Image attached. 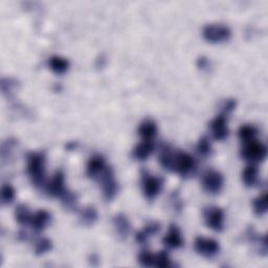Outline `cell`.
<instances>
[{
  "instance_id": "cell-6",
  "label": "cell",
  "mask_w": 268,
  "mask_h": 268,
  "mask_svg": "<svg viewBox=\"0 0 268 268\" xmlns=\"http://www.w3.org/2000/svg\"><path fill=\"white\" fill-rule=\"evenodd\" d=\"M204 38L212 43H220L229 40L231 36L230 28L222 23H209L203 29Z\"/></svg>"
},
{
  "instance_id": "cell-3",
  "label": "cell",
  "mask_w": 268,
  "mask_h": 268,
  "mask_svg": "<svg viewBox=\"0 0 268 268\" xmlns=\"http://www.w3.org/2000/svg\"><path fill=\"white\" fill-rule=\"evenodd\" d=\"M240 155L243 159L249 161L250 163H257L263 161L267 156L266 146L255 140L244 142V146L241 149Z\"/></svg>"
},
{
  "instance_id": "cell-5",
  "label": "cell",
  "mask_w": 268,
  "mask_h": 268,
  "mask_svg": "<svg viewBox=\"0 0 268 268\" xmlns=\"http://www.w3.org/2000/svg\"><path fill=\"white\" fill-rule=\"evenodd\" d=\"M201 186L209 194H219L224 186V177L219 171L208 169L201 176Z\"/></svg>"
},
{
  "instance_id": "cell-7",
  "label": "cell",
  "mask_w": 268,
  "mask_h": 268,
  "mask_svg": "<svg viewBox=\"0 0 268 268\" xmlns=\"http://www.w3.org/2000/svg\"><path fill=\"white\" fill-rule=\"evenodd\" d=\"M204 219L208 227L215 231H222L224 229L225 213L220 207H208L204 210Z\"/></svg>"
},
{
  "instance_id": "cell-25",
  "label": "cell",
  "mask_w": 268,
  "mask_h": 268,
  "mask_svg": "<svg viewBox=\"0 0 268 268\" xmlns=\"http://www.w3.org/2000/svg\"><path fill=\"white\" fill-rule=\"evenodd\" d=\"M15 218H16V221L21 225L29 224L31 214H30L27 206H25L23 204L17 206L16 210H15Z\"/></svg>"
},
{
  "instance_id": "cell-31",
  "label": "cell",
  "mask_w": 268,
  "mask_h": 268,
  "mask_svg": "<svg viewBox=\"0 0 268 268\" xmlns=\"http://www.w3.org/2000/svg\"><path fill=\"white\" fill-rule=\"evenodd\" d=\"M61 200H62L63 206L66 209L74 210L78 204V195L75 192L67 190L66 193L61 197Z\"/></svg>"
},
{
  "instance_id": "cell-13",
  "label": "cell",
  "mask_w": 268,
  "mask_h": 268,
  "mask_svg": "<svg viewBox=\"0 0 268 268\" xmlns=\"http://www.w3.org/2000/svg\"><path fill=\"white\" fill-rule=\"evenodd\" d=\"M162 243L165 247L170 249H177L182 247L184 241L182 238V233L179 227L176 224H171L168 229L164 237L162 238Z\"/></svg>"
},
{
  "instance_id": "cell-10",
  "label": "cell",
  "mask_w": 268,
  "mask_h": 268,
  "mask_svg": "<svg viewBox=\"0 0 268 268\" xmlns=\"http://www.w3.org/2000/svg\"><path fill=\"white\" fill-rule=\"evenodd\" d=\"M46 193L52 197H62L69 190L65 186V175L62 170H57L45 187Z\"/></svg>"
},
{
  "instance_id": "cell-33",
  "label": "cell",
  "mask_w": 268,
  "mask_h": 268,
  "mask_svg": "<svg viewBox=\"0 0 268 268\" xmlns=\"http://www.w3.org/2000/svg\"><path fill=\"white\" fill-rule=\"evenodd\" d=\"M172 265L171 259L166 250H160L155 255V266L156 267H170Z\"/></svg>"
},
{
  "instance_id": "cell-20",
  "label": "cell",
  "mask_w": 268,
  "mask_h": 268,
  "mask_svg": "<svg viewBox=\"0 0 268 268\" xmlns=\"http://www.w3.org/2000/svg\"><path fill=\"white\" fill-rule=\"evenodd\" d=\"M242 180L244 184L248 188L256 187L259 183V170L256 163H250L245 166L242 172Z\"/></svg>"
},
{
  "instance_id": "cell-35",
  "label": "cell",
  "mask_w": 268,
  "mask_h": 268,
  "mask_svg": "<svg viewBox=\"0 0 268 268\" xmlns=\"http://www.w3.org/2000/svg\"><path fill=\"white\" fill-rule=\"evenodd\" d=\"M170 200H171V205H172V208L175 212L177 213H180L183 209V201L182 199L180 198V195L178 193V191H174L170 197Z\"/></svg>"
},
{
  "instance_id": "cell-39",
  "label": "cell",
  "mask_w": 268,
  "mask_h": 268,
  "mask_svg": "<svg viewBox=\"0 0 268 268\" xmlns=\"http://www.w3.org/2000/svg\"><path fill=\"white\" fill-rule=\"evenodd\" d=\"M89 260H90V263L92 264V265H97L98 264V257H97V255H95V254H92L91 256H90V258H89Z\"/></svg>"
},
{
  "instance_id": "cell-12",
  "label": "cell",
  "mask_w": 268,
  "mask_h": 268,
  "mask_svg": "<svg viewBox=\"0 0 268 268\" xmlns=\"http://www.w3.org/2000/svg\"><path fill=\"white\" fill-rule=\"evenodd\" d=\"M106 160L104 156L96 154L89 158L86 164V173L88 177L92 179H98V177L103 174L105 169L107 168Z\"/></svg>"
},
{
  "instance_id": "cell-16",
  "label": "cell",
  "mask_w": 268,
  "mask_h": 268,
  "mask_svg": "<svg viewBox=\"0 0 268 268\" xmlns=\"http://www.w3.org/2000/svg\"><path fill=\"white\" fill-rule=\"evenodd\" d=\"M246 238L247 240L256 245L257 250L259 251V254L266 256L268 251V245H267V237L266 234H260L255 230L254 227H248L246 230Z\"/></svg>"
},
{
  "instance_id": "cell-22",
  "label": "cell",
  "mask_w": 268,
  "mask_h": 268,
  "mask_svg": "<svg viewBox=\"0 0 268 268\" xmlns=\"http://www.w3.org/2000/svg\"><path fill=\"white\" fill-rule=\"evenodd\" d=\"M97 211L94 207L92 206H87L84 209H82L79 213V218H80V222L85 225V226H90L95 223L97 220Z\"/></svg>"
},
{
  "instance_id": "cell-32",
  "label": "cell",
  "mask_w": 268,
  "mask_h": 268,
  "mask_svg": "<svg viewBox=\"0 0 268 268\" xmlns=\"http://www.w3.org/2000/svg\"><path fill=\"white\" fill-rule=\"evenodd\" d=\"M53 248V242L48 238H41L35 244V254L38 256L44 255Z\"/></svg>"
},
{
  "instance_id": "cell-14",
  "label": "cell",
  "mask_w": 268,
  "mask_h": 268,
  "mask_svg": "<svg viewBox=\"0 0 268 268\" xmlns=\"http://www.w3.org/2000/svg\"><path fill=\"white\" fill-rule=\"evenodd\" d=\"M154 149L155 144L152 140H144L133 148V150L131 151V156L134 159L143 161L153 153Z\"/></svg>"
},
{
  "instance_id": "cell-24",
  "label": "cell",
  "mask_w": 268,
  "mask_h": 268,
  "mask_svg": "<svg viewBox=\"0 0 268 268\" xmlns=\"http://www.w3.org/2000/svg\"><path fill=\"white\" fill-rule=\"evenodd\" d=\"M258 136V128L254 125L244 124L238 130V137L243 142H248L251 140H255Z\"/></svg>"
},
{
  "instance_id": "cell-11",
  "label": "cell",
  "mask_w": 268,
  "mask_h": 268,
  "mask_svg": "<svg viewBox=\"0 0 268 268\" xmlns=\"http://www.w3.org/2000/svg\"><path fill=\"white\" fill-rule=\"evenodd\" d=\"M212 136L217 141H223L228 137V126H227V115L220 113L209 124Z\"/></svg>"
},
{
  "instance_id": "cell-21",
  "label": "cell",
  "mask_w": 268,
  "mask_h": 268,
  "mask_svg": "<svg viewBox=\"0 0 268 268\" xmlns=\"http://www.w3.org/2000/svg\"><path fill=\"white\" fill-rule=\"evenodd\" d=\"M48 67L57 75H63L70 69V61L61 56H52L48 59Z\"/></svg>"
},
{
  "instance_id": "cell-17",
  "label": "cell",
  "mask_w": 268,
  "mask_h": 268,
  "mask_svg": "<svg viewBox=\"0 0 268 268\" xmlns=\"http://www.w3.org/2000/svg\"><path fill=\"white\" fill-rule=\"evenodd\" d=\"M50 220H52V215L46 210H39L35 214L31 215L29 225L36 232H39L48 225Z\"/></svg>"
},
{
  "instance_id": "cell-8",
  "label": "cell",
  "mask_w": 268,
  "mask_h": 268,
  "mask_svg": "<svg viewBox=\"0 0 268 268\" xmlns=\"http://www.w3.org/2000/svg\"><path fill=\"white\" fill-rule=\"evenodd\" d=\"M98 180L100 181V184H102V192L104 198L108 201L112 200L116 196L117 192H119V183H117L114 178V173L110 165H107L103 174L98 177Z\"/></svg>"
},
{
  "instance_id": "cell-23",
  "label": "cell",
  "mask_w": 268,
  "mask_h": 268,
  "mask_svg": "<svg viewBox=\"0 0 268 268\" xmlns=\"http://www.w3.org/2000/svg\"><path fill=\"white\" fill-rule=\"evenodd\" d=\"M18 146V141L14 138H9L2 144V159L3 162L6 163L12 158L13 152L15 148Z\"/></svg>"
},
{
  "instance_id": "cell-28",
  "label": "cell",
  "mask_w": 268,
  "mask_h": 268,
  "mask_svg": "<svg viewBox=\"0 0 268 268\" xmlns=\"http://www.w3.org/2000/svg\"><path fill=\"white\" fill-rule=\"evenodd\" d=\"M19 87V82L18 80H16L14 78H4L2 80V90L3 93L11 96L14 91Z\"/></svg>"
},
{
  "instance_id": "cell-18",
  "label": "cell",
  "mask_w": 268,
  "mask_h": 268,
  "mask_svg": "<svg viewBox=\"0 0 268 268\" xmlns=\"http://www.w3.org/2000/svg\"><path fill=\"white\" fill-rule=\"evenodd\" d=\"M160 230V223L157 221H150L148 222L144 228L140 229L136 233V240L140 244H144L148 241L150 237L154 236Z\"/></svg>"
},
{
  "instance_id": "cell-36",
  "label": "cell",
  "mask_w": 268,
  "mask_h": 268,
  "mask_svg": "<svg viewBox=\"0 0 268 268\" xmlns=\"http://www.w3.org/2000/svg\"><path fill=\"white\" fill-rule=\"evenodd\" d=\"M196 64H197L198 69L201 70V71H207V70H209V67L211 65L209 59L206 56H200V57H198Z\"/></svg>"
},
{
  "instance_id": "cell-4",
  "label": "cell",
  "mask_w": 268,
  "mask_h": 268,
  "mask_svg": "<svg viewBox=\"0 0 268 268\" xmlns=\"http://www.w3.org/2000/svg\"><path fill=\"white\" fill-rule=\"evenodd\" d=\"M163 182L162 177L154 176L147 170L142 171V189L147 199L153 200L161 192Z\"/></svg>"
},
{
  "instance_id": "cell-19",
  "label": "cell",
  "mask_w": 268,
  "mask_h": 268,
  "mask_svg": "<svg viewBox=\"0 0 268 268\" xmlns=\"http://www.w3.org/2000/svg\"><path fill=\"white\" fill-rule=\"evenodd\" d=\"M158 131L157 124L151 119L144 120L138 128V133L141 138L144 140H152L156 137Z\"/></svg>"
},
{
  "instance_id": "cell-38",
  "label": "cell",
  "mask_w": 268,
  "mask_h": 268,
  "mask_svg": "<svg viewBox=\"0 0 268 268\" xmlns=\"http://www.w3.org/2000/svg\"><path fill=\"white\" fill-rule=\"evenodd\" d=\"M78 146V143L77 142H70V143H67L66 144V149L69 150V151H73L74 149H76Z\"/></svg>"
},
{
  "instance_id": "cell-9",
  "label": "cell",
  "mask_w": 268,
  "mask_h": 268,
  "mask_svg": "<svg viewBox=\"0 0 268 268\" xmlns=\"http://www.w3.org/2000/svg\"><path fill=\"white\" fill-rule=\"evenodd\" d=\"M194 248L196 253L205 258H213L220 250V245L215 239L197 237L194 242Z\"/></svg>"
},
{
  "instance_id": "cell-1",
  "label": "cell",
  "mask_w": 268,
  "mask_h": 268,
  "mask_svg": "<svg viewBox=\"0 0 268 268\" xmlns=\"http://www.w3.org/2000/svg\"><path fill=\"white\" fill-rule=\"evenodd\" d=\"M158 161L163 169L176 172L182 177L192 176L197 169L196 160L190 153L181 150H173L168 144H161Z\"/></svg>"
},
{
  "instance_id": "cell-29",
  "label": "cell",
  "mask_w": 268,
  "mask_h": 268,
  "mask_svg": "<svg viewBox=\"0 0 268 268\" xmlns=\"http://www.w3.org/2000/svg\"><path fill=\"white\" fill-rule=\"evenodd\" d=\"M138 261L140 265L145 266V267L155 266V254L151 253L149 249H143L139 254Z\"/></svg>"
},
{
  "instance_id": "cell-37",
  "label": "cell",
  "mask_w": 268,
  "mask_h": 268,
  "mask_svg": "<svg viewBox=\"0 0 268 268\" xmlns=\"http://www.w3.org/2000/svg\"><path fill=\"white\" fill-rule=\"evenodd\" d=\"M105 63H106V58L104 57V55H100V57H98L95 61V66L96 67H100V69H102V67L105 66Z\"/></svg>"
},
{
  "instance_id": "cell-40",
  "label": "cell",
  "mask_w": 268,
  "mask_h": 268,
  "mask_svg": "<svg viewBox=\"0 0 268 268\" xmlns=\"http://www.w3.org/2000/svg\"><path fill=\"white\" fill-rule=\"evenodd\" d=\"M18 238H19V240H21V241L26 240V239H27V233H26V231H24V230H20L19 233H18Z\"/></svg>"
},
{
  "instance_id": "cell-30",
  "label": "cell",
  "mask_w": 268,
  "mask_h": 268,
  "mask_svg": "<svg viewBox=\"0 0 268 268\" xmlns=\"http://www.w3.org/2000/svg\"><path fill=\"white\" fill-rule=\"evenodd\" d=\"M16 197V191L10 183H4L2 188V203L3 205H9L13 203Z\"/></svg>"
},
{
  "instance_id": "cell-26",
  "label": "cell",
  "mask_w": 268,
  "mask_h": 268,
  "mask_svg": "<svg viewBox=\"0 0 268 268\" xmlns=\"http://www.w3.org/2000/svg\"><path fill=\"white\" fill-rule=\"evenodd\" d=\"M196 150L199 153V155L204 156V157H208L212 154L213 147H212L211 140L209 139L208 136H204L199 139L197 146H196Z\"/></svg>"
},
{
  "instance_id": "cell-2",
  "label": "cell",
  "mask_w": 268,
  "mask_h": 268,
  "mask_svg": "<svg viewBox=\"0 0 268 268\" xmlns=\"http://www.w3.org/2000/svg\"><path fill=\"white\" fill-rule=\"evenodd\" d=\"M26 173L35 187H41L45 182V153L29 152L26 155Z\"/></svg>"
},
{
  "instance_id": "cell-15",
  "label": "cell",
  "mask_w": 268,
  "mask_h": 268,
  "mask_svg": "<svg viewBox=\"0 0 268 268\" xmlns=\"http://www.w3.org/2000/svg\"><path fill=\"white\" fill-rule=\"evenodd\" d=\"M113 226H114L117 237H119L121 240L127 239V237L130 233V230H131V224L126 215L122 213L116 214L113 217Z\"/></svg>"
},
{
  "instance_id": "cell-27",
  "label": "cell",
  "mask_w": 268,
  "mask_h": 268,
  "mask_svg": "<svg viewBox=\"0 0 268 268\" xmlns=\"http://www.w3.org/2000/svg\"><path fill=\"white\" fill-rule=\"evenodd\" d=\"M254 212L258 216H262L267 212L268 204H267V193L263 192L258 197H256L253 201Z\"/></svg>"
},
{
  "instance_id": "cell-34",
  "label": "cell",
  "mask_w": 268,
  "mask_h": 268,
  "mask_svg": "<svg viewBox=\"0 0 268 268\" xmlns=\"http://www.w3.org/2000/svg\"><path fill=\"white\" fill-rule=\"evenodd\" d=\"M237 106V100L234 98H226L220 105V111L222 114H229Z\"/></svg>"
}]
</instances>
